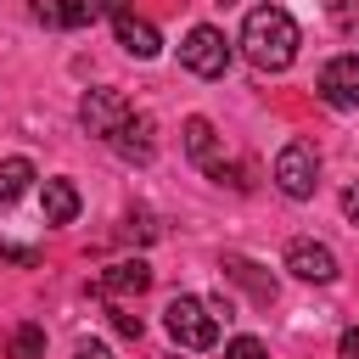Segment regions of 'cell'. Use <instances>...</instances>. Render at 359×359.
I'll return each instance as SVG.
<instances>
[{
    "mask_svg": "<svg viewBox=\"0 0 359 359\" xmlns=\"http://www.w3.org/2000/svg\"><path fill=\"white\" fill-rule=\"evenodd\" d=\"M297 45H303V34H297L292 11H280V6H252V11H247V22H241V50H247V62H252L258 73H286V67L297 62Z\"/></svg>",
    "mask_w": 359,
    "mask_h": 359,
    "instance_id": "6da1fadb",
    "label": "cell"
},
{
    "mask_svg": "<svg viewBox=\"0 0 359 359\" xmlns=\"http://www.w3.org/2000/svg\"><path fill=\"white\" fill-rule=\"evenodd\" d=\"M163 325H168V337H174L180 348H191V353H202V348L219 342V320H213V309H208L202 297H174V303L163 309Z\"/></svg>",
    "mask_w": 359,
    "mask_h": 359,
    "instance_id": "7a4b0ae2",
    "label": "cell"
},
{
    "mask_svg": "<svg viewBox=\"0 0 359 359\" xmlns=\"http://www.w3.org/2000/svg\"><path fill=\"white\" fill-rule=\"evenodd\" d=\"M275 185H280V196L309 202L314 185H320V151H314L309 140H286L280 157H275Z\"/></svg>",
    "mask_w": 359,
    "mask_h": 359,
    "instance_id": "3957f363",
    "label": "cell"
},
{
    "mask_svg": "<svg viewBox=\"0 0 359 359\" xmlns=\"http://www.w3.org/2000/svg\"><path fill=\"white\" fill-rule=\"evenodd\" d=\"M135 107H129V95L123 90H112V84H95V90H84L79 95V123L90 129V135H101V140H112L118 129H123V118H129Z\"/></svg>",
    "mask_w": 359,
    "mask_h": 359,
    "instance_id": "277c9868",
    "label": "cell"
},
{
    "mask_svg": "<svg viewBox=\"0 0 359 359\" xmlns=\"http://www.w3.org/2000/svg\"><path fill=\"white\" fill-rule=\"evenodd\" d=\"M180 62H185L196 79H219V73L230 67V39H224L219 28H208V22H196V28L180 39Z\"/></svg>",
    "mask_w": 359,
    "mask_h": 359,
    "instance_id": "5b68a950",
    "label": "cell"
},
{
    "mask_svg": "<svg viewBox=\"0 0 359 359\" xmlns=\"http://www.w3.org/2000/svg\"><path fill=\"white\" fill-rule=\"evenodd\" d=\"M320 101L337 112H359V56L353 50H342L320 67Z\"/></svg>",
    "mask_w": 359,
    "mask_h": 359,
    "instance_id": "8992f818",
    "label": "cell"
},
{
    "mask_svg": "<svg viewBox=\"0 0 359 359\" xmlns=\"http://www.w3.org/2000/svg\"><path fill=\"white\" fill-rule=\"evenodd\" d=\"M286 269H292L297 280L331 286V280H337V252H331L325 241H309V236H297V241H286Z\"/></svg>",
    "mask_w": 359,
    "mask_h": 359,
    "instance_id": "52a82bcc",
    "label": "cell"
},
{
    "mask_svg": "<svg viewBox=\"0 0 359 359\" xmlns=\"http://www.w3.org/2000/svg\"><path fill=\"white\" fill-rule=\"evenodd\" d=\"M107 146H112L123 163H151V151H157V129H151V118H146V112H129V118H123V129H118Z\"/></svg>",
    "mask_w": 359,
    "mask_h": 359,
    "instance_id": "ba28073f",
    "label": "cell"
},
{
    "mask_svg": "<svg viewBox=\"0 0 359 359\" xmlns=\"http://www.w3.org/2000/svg\"><path fill=\"white\" fill-rule=\"evenodd\" d=\"M146 286H151V264H146V258H123V264H112V269L95 280L101 297H140Z\"/></svg>",
    "mask_w": 359,
    "mask_h": 359,
    "instance_id": "9c48e42d",
    "label": "cell"
},
{
    "mask_svg": "<svg viewBox=\"0 0 359 359\" xmlns=\"http://www.w3.org/2000/svg\"><path fill=\"white\" fill-rule=\"evenodd\" d=\"M34 17L45 28H84L101 17V0H34Z\"/></svg>",
    "mask_w": 359,
    "mask_h": 359,
    "instance_id": "30bf717a",
    "label": "cell"
},
{
    "mask_svg": "<svg viewBox=\"0 0 359 359\" xmlns=\"http://www.w3.org/2000/svg\"><path fill=\"white\" fill-rule=\"evenodd\" d=\"M112 34H118V45H123L129 56H140V62H151V56L163 50V34H157L146 17H135V11H129V17H112Z\"/></svg>",
    "mask_w": 359,
    "mask_h": 359,
    "instance_id": "8fae6325",
    "label": "cell"
},
{
    "mask_svg": "<svg viewBox=\"0 0 359 359\" xmlns=\"http://www.w3.org/2000/svg\"><path fill=\"white\" fill-rule=\"evenodd\" d=\"M185 151H191V163H196L202 174H213V168L224 163V151H219V129H213L208 118H185Z\"/></svg>",
    "mask_w": 359,
    "mask_h": 359,
    "instance_id": "7c38bea8",
    "label": "cell"
},
{
    "mask_svg": "<svg viewBox=\"0 0 359 359\" xmlns=\"http://www.w3.org/2000/svg\"><path fill=\"white\" fill-rule=\"evenodd\" d=\"M39 213H45V224H73L79 219V185L73 180H45L39 185Z\"/></svg>",
    "mask_w": 359,
    "mask_h": 359,
    "instance_id": "4fadbf2b",
    "label": "cell"
},
{
    "mask_svg": "<svg viewBox=\"0 0 359 359\" xmlns=\"http://www.w3.org/2000/svg\"><path fill=\"white\" fill-rule=\"evenodd\" d=\"M224 280L247 286L252 303H275V275H264V264H252V258H224Z\"/></svg>",
    "mask_w": 359,
    "mask_h": 359,
    "instance_id": "5bb4252c",
    "label": "cell"
},
{
    "mask_svg": "<svg viewBox=\"0 0 359 359\" xmlns=\"http://www.w3.org/2000/svg\"><path fill=\"white\" fill-rule=\"evenodd\" d=\"M34 185V163L28 157H0V202H17Z\"/></svg>",
    "mask_w": 359,
    "mask_h": 359,
    "instance_id": "9a60e30c",
    "label": "cell"
},
{
    "mask_svg": "<svg viewBox=\"0 0 359 359\" xmlns=\"http://www.w3.org/2000/svg\"><path fill=\"white\" fill-rule=\"evenodd\" d=\"M6 348H11V359H45V331L39 325H17Z\"/></svg>",
    "mask_w": 359,
    "mask_h": 359,
    "instance_id": "2e32d148",
    "label": "cell"
},
{
    "mask_svg": "<svg viewBox=\"0 0 359 359\" xmlns=\"http://www.w3.org/2000/svg\"><path fill=\"white\" fill-rule=\"evenodd\" d=\"M123 236H129V241H151V236H157V224H151V213H146V208H135V213L123 219Z\"/></svg>",
    "mask_w": 359,
    "mask_h": 359,
    "instance_id": "e0dca14e",
    "label": "cell"
},
{
    "mask_svg": "<svg viewBox=\"0 0 359 359\" xmlns=\"http://www.w3.org/2000/svg\"><path fill=\"white\" fill-rule=\"evenodd\" d=\"M224 359H269V348H264L258 337H230V348H224Z\"/></svg>",
    "mask_w": 359,
    "mask_h": 359,
    "instance_id": "ac0fdd59",
    "label": "cell"
},
{
    "mask_svg": "<svg viewBox=\"0 0 359 359\" xmlns=\"http://www.w3.org/2000/svg\"><path fill=\"white\" fill-rule=\"evenodd\" d=\"M0 264H39V247H17V241H0Z\"/></svg>",
    "mask_w": 359,
    "mask_h": 359,
    "instance_id": "d6986e66",
    "label": "cell"
},
{
    "mask_svg": "<svg viewBox=\"0 0 359 359\" xmlns=\"http://www.w3.org/2000/svg\"><path fill=\"white\" fill-rule=\"evenodd\" d=\"M112 325H118L123 337H140V314H129V309H118V303H112Z\"/></svg>",
    "mask_w": 359,
    "mask_h": 359,
    "instance_id": "ffe728a7",
    "label": "cell"
},
{
    "mask_svg": "<svg viewBox=\"0 0 359 359\" xmlns=\"http://www.w3.org/2000/svg\"><path fill=\"white\" fill-rule=\"evenodd\" d=\"M337 359H359V325H348V331H342V342H337Z\"/></svg>",
    "mask_w": 359,
    "mask_h": 359,
    "instance_id": "44dd1931",
    "label": "cell"
},
{
    "mask_svg": "<svg viewBox=\"0 0 359 359\" xmlns=\"http://www.w3.org/2000/svg\"><path fill=\"white\" fill-rule=\"evenodd\" d=\"M342 213H348V224H359V180L342 191Z\"/></svg>",
    "mask_w": 359,
    "mask_h": 359,
    "instance_id": "7402d4cb",
    "label": "cell"
},
{
    "mask_svg": "<svg viewBox=\"0 0 359 359\" xmlns=\"http://www.w3.org/2000/svg\"><path fill=\"white\" fill-rule=\"evenodd\" d=\"M73 359H112V353H107V342H79Z\"/></svg>",
    "mask_w": 359,
    "mask_h": 359,
    "instance_id": "603a6c76",
    "label": "cell"
},
{
    "mask_svg": "<svg viewBox=\"0 0 359 359\" xmlns=\"http://www.w3.org/2000/svg\"><path fill=\"white\" fill-rule=\"evenodd\" d=\"M101 11H112V17H129V0H101Z\"/></svg>",
    "mask_w": 359,
    "mask_h": 359,
    "instance_id": "cb8c5ba5",
    "label": "cell"
}]
</instances>
